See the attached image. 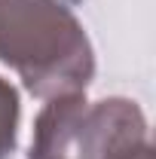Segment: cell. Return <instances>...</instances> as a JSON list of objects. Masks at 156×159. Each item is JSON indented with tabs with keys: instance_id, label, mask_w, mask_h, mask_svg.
<instances>
[{
	"instance_id": "2",
	"label": "cell",
	"mask_w": 156,
	"mask_h": 159,
	"mask_svg": "<svg viewBox=\"0 0 156 159\" xmlns=\"http://www.w3.org/2000/svg\"><path fill=\"white\" fill-rule=\"evenodd\" d=\"M147 138V116L132 98H101L86 107L77 138V159H126Z\"/></svg>"
},
{
	"instance_id": "5",
	"label": "cell",
	"mask_w": 156,
	"mask_h": 159,
	"mask_svg": "<svg viewBox=\"0 0 156 159\" xmlns=\"http://www.w3.org/2000/svg\"><path fill=\"white\" fill-rule=\"evenodd\" d=\"M126 159H153V144H144L141 150H135L132 156H126Z\"/></svg>"
},
{
	"instance_id": "3",
	"label": "cell",
	"mask_w": 156,
	"mask_h": 159,
	"mask_svg": "<svg viewBox=\"0 0 156 159\" xmlns=\"http://www.w3.org/2000/svg\"><path fill=\"white\" fill-rule=\"evenodd\" d=\"M86 107V92H64L46 98L43 110L34 119V141L28 159H77V138Z\"/></svg>"
},
{
	"instance_id": "1",
	"label": "cell",
	"mask_w": 156,
	"mask_h": 159,
	"mask_svg": "<svg viewBox=\"0 0 156 159\" xmlns=\"http://www.w3.org/2000/svg\"><path fill=\"white\" fill-rule=\"evenodd\" d=\"M0 64L43 101L95 80L92 40L64 0H0Z\"/></svg>"
},
{
	"instance_id": "4",
	"label": "cell",
	"mask_w": 156,
	"mask_h": 159,
	"mask_svg": "<svg viewBox=\"0 0 156 159\" xmlns=\"http://www.w3.org/2000/svg\"><path fill=\"white\" fill-rule=\"evenodd\" d=\"M19 119H21L19 89L0 77V159H9L19 147Z\"/></svg>"
}]
</instances>
